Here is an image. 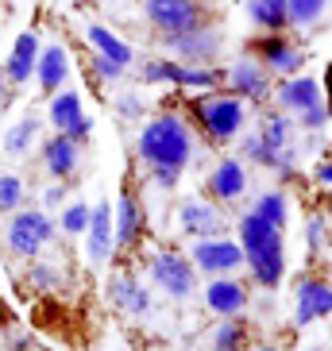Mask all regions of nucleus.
<instances>
[{"label": "nucleus", "instance_id": "27", "mask_svg": "<svg viewBox=\"0 0 332 351\" xmlns=\"http://www.w3.org/2000/svg\"><path fill=\"white\" fill-rule=\"evenodd\" d=\"M39 132H43V120L35 112L20 116V120L8 128V135H4V151H8V155H27L35 147V139H39Z\"/></svg>", "mask_w": 332, "mask_h": 351}, {"label": "nucleus", "instance_id": "30", "mask_svg": "<svg viewBox=\"0 0 332 351\" xmlns=\"http://www.w3.org/2000/svg\"><path fill=\"white\" fill-rule=\"evenodd\" d=\"M213 343L224 348V351H244V343H248V328H244V320L224 317L217 324V332H213Z\"/></svg>", "mask_w": 332, "mask_h": 351}, {"label": "nucleus", "instance_id": "11", "mask_svg": "<svg viewBox=\"0 0 332 351\" xmlns=\"http://www.w3.org/2000/svg\"><path fill=\"white\" fill-rule=\"evenodd\" d=\"M193 267L205 270V274H232V270L248 267V258H244V247H239V239H228V236H213V239H193Z\"/></svg>", "mask_w": 332, "mask_h": 351}, {"label": "nucleus", "instance_id": "10", "mask_svg": "<svg viewBox=\"0 0 332 351\" xmlns=\"http://www.w3.org/2000/svg\"><path fill=\"white\" fill-rule=\"evenodd\" d=\"M224 85H228V93L244 97V101H274V85H270V73L263 70L259 58H251V54H239L236 62H228L224 70Z\"/></svg>", "mask_w": 332, "mask_h": 351}, {"label": "nucleus", "instance_id": "22", "mask_svg": "<svg viewBox=\"0 0 332 351\" xmlns=\"http://www.w3.org/2000/svg\"><path fill=\"white\" fill-rule=\"evenodd\" d=\"M205 305L217 317H239V313L248 309V289H244V282L228 278V274H217L205 286Z\"/></svg>", "mask_w": 332, "mask_h": 351}, {"label": "nucleus", "instance_id": "17", "mask_svg": "<svg viewBox=\"0 0 332 351\" xmlns=\"http://www.w3.org/2000/svg\"><path fill=\"white\" fill-rule=\"evenodd\" d=\"M321 317H332V282L324 278H301L294 289V324H313Z\"/></svg>", "mask_w": 332, "mask_h": 351}, {"label": "nucleus", "instance_id": "25", "mask_svg": "<svg viewBox=\"0 0 332 351\" xmlns=\"http://www.w3.org/2000/svg\"><path fill=\"white\" fill-rule=\"evenodd\" d=\"M85 39H89L93 54H104V58H112V62H120V66H132L135 62V51L116 32H108L104 23H89V27H85Z\"/></svg>", "mask_w": 332, "mask_h": 351}, {"label": "nucleus", "instance_id": "8", "mask_svg": "<svg viewBox=\"0 0 332 351\" xmlns=\"http://www.w3.org/2000/svg\"><path fill=\"white\" fill-rule=\"evenodd\" d=\"M151 282L163 289L166 298L186 301L198 289V267H193V258L178 255V251H158L151 258Z\"/></svg>", "mask_w": 332, "mask_h": 351}, {"label": "nucleus", "instance_id": "36", "mask_svg": "<svg viewBox=\"0 0 332 351\" xmlns=\"http://www.w3.org/2000/svg\"><path fill=\"white\" fill-rule=\"evenodd\" d=\"M147 170L158 189H178V182H182V170H174V166H147Z\"/></svg>", "mask_w": 332, "mask_h": 351}, {"label": "nucleus", "instance_id": "35", "mask_svg": "<svg viewBox=\"0 0 332 351\" xmlns=\"http://www.w3.org/2000/svg\"><path fill=\"white\" fill-rule=\"evenodd\" d=\"M324 239H329V232H324V217H309V224H305V243H309L313 255L324 247Z\"/></svg>", "mask_w": 332, "mask_h": 351}, {"label": "nucleus", "instance_id": "12", "mask_svg": "<svg viewBox=\"0 0 332 351\" xmlns=\"http://www.w3.org/2000/svg\"><path fill=\"white\" fill-rule=\"evenodd\" d=\"M178 232L189 239H213V236H228V224H224V213L217 208V201L189 197L178 208Z\"/></svg>", "mask_w": 332, "mask_h": 351}, {"label": "nucleus", "instance_id": "19", "mask_svg": "<svg viewBox=\"0 0 332 351\" xmlns=\"http://www.w3.org/2000/svg\"><path fill=\"white\" fill-rule=\"evenodd\" d=\"M78 166H82V143L70 139V135H51V139H43V170L54 178V182H70L78 174Z\"/></svg>", "mask_w": 332, "mask_h": 351}, {"label": "nucleus", "instance_id": "9", "mask_svg": "<svg viewBox=\"0 0 332 351\" xmlns=\"http://www.w3.org/2000/svg\"><path fill=\"white\" fill-rule=\"evenodd\" d=\"M248 54L259 58L270 77H294V73H301V66H305V51H301L298 43H290L282 32L259 35V39L248 47Z\"/></svg>", "mask_w": 332, "mask_h": 351}, {"label": "nucleus", "instance_id": "44", "mask_svg": "<svg viewBox=\"0 0 332 351\" xmlns=\"http://www.w3.org/2000/svg\"><path fill=\"white\" fill-rule=\"evenodd\" d=\"M4 324H8V320H4V309H0V328H4Z\"/></svg>", "mask_w": 332, "mask_h": 351}, {"label": "nucleus", "instance_id": "33", "mask_svg": "<svg viewBox=\"0 0 332 351\" xmlns=\"http://www.w3.org/2000/svg\"><path fill=\"white\" fill-rule=\"evenodd\" d=\"M294 120H298V132H324L332 124V112H329V104H313V108L298 112Z\"/></svg>", "mask_w": 332, "mask_h": 351}, {"label": "nucleus", "instance_id": "42", "mask_svg": "<svg viewBox=\"0 0 332 351\" xmlns=\"http://www.w3.org/2000/svg\"><path fill=\"white\" fill-rule=\"evenodd\" d=\"M4 89H8V73L0 70V97H4Z\"/></svg>", "mask_w": 332, "mask_h": 351}, {"label": "nucleus", "instance_id": "18", "mask_svg": "<svg viewBox=\"0 0 332 351\" xmlns=\"http://www.w3.org/2000/svg\"><path fill=\"white\" fill-rule=\"evenodd\" d=\"M209 193L217 197V205H236L239 197L248 193V162L236 155L220 158L209 174Z\"/></svg>", "mask_w": 332, "mask_h": 351}, {"label": "nucleus", "instance_id": "20", "mask_svg": "<svg viewBox=\"0 0 332 351\" xmlns=\"http://www.w3.org/2000/svg\"><path fill=\"white\" fill-rule=\"evenodd\" d=\"M35 82H39L43 97H54L70 82V54H66L62 43H51L39 51V66H35Z\"/></svg>", "mask_w": 332, "mask_h": 351}, {"label": "nucleus", "instance_id": "24", "mask_svg": "<svg viewBox=\"0 0 332 351\" xmlns=\"http://www.w3.org/2000/svg\"><path fill=\"white\" fill-rule=\"evenodd\" d=\"M108 301H112L120 313H128V317H143V313L151 309L147 286L139 278H128V274H116V278L108 282Z\"/></svg>", "mask_w": 332, "mask_h": 351}, {"label": "nucleus", "instance_id": "2", "mask_svg": "<svg viewBox=\"0 0 332 351\" xmlns=\"http://www.w3.org/2000/svg\"><path fill=\"white\" fill-rule=\"evenodd\" d=\"M239 232V247H244V258H248L251 274L263 289H278V282L286 278V243H282V232L274 224H267L255 213H244L236 224Z\"/></svg>", "mask_w": 332, "mask_h": 351}, {"label": "nucleus", "instance_id": "31", "mask_svg": "<svg viewBox=\"0 0 332 351\" xmlns=\"http://www.w3.org/2000/svg\"><path fill=\"white\" fill-rule=\"evenodd\" d=\"M286 4H290V27H313L329 8V0H286Z\"/></svg>", "mask_w": 332, "mask_h": 351}, {"label": "nucleus", "instance_id": "7", "mask_svg": "<svg viewBox=\"0 0 332 351\" xmlns=\"http://www.w3.org/2000/svg\"><path fill=\"white\" fill-rule=\"evenodd\" d=\"M54 220L47 217V208H16L4 228V239H8V247L23 258H35L47 243L54 239Z\"/></svg>", "mask_w": 332, "mask_h": 351}, {"label": "nucleus", "instance_id": "48", "mask_svg": "<svg viewBox=\"0 0 332 351\" xmlns=\"http://www.w3.org/2000/svg\"><path fill=\"white\" fill-rule=\"evenodd\" d=\"M309 351H317V348H309Z\"/></svg>", "mask_w": 332, "mask_h": 351}, {"label": "nucleus", "instance_id": "40", "mask_svg": "<svg viewBox=\"0 0 332 351\" xmlns=\"http://www.w3.org/2000/svg\"><path fill=\"white\" fill-rule=\"evenodd\" d=\"M120 116H139L143 112V104H139V97H120Z\"/></svg>", "mask_w": 332, "mask_h": 351}, {"label": "nucleus", "instance_id": "26", "mask_svg": "<svg viewBox=\"0 0 332 351\" xmlns=\"http://www.w3.org/2000/svg\"><path fill=\"white\" fill-rule=\"evenodd\" d=\"M248 16L263 32H286L290 27V4L286 0H248Z\"/></svg>", "mask_w": 332, "mask_h": 351}, {"label": "nucleus", "instance_id": "4", "mask_svg": "<svg viewBox=\"0 0 332 351\" xmlns=\"http://www.w3.org/2000/svg\"><path fill=\"white\" fill-rule=\"evenodd\" d=\"M193 116L213 143H236L244 135V124H248V101L236 93H213L209 89L205 97L193 101Z\"/></svg>", "mask_w": 332, "mask_h": 351}, {"label": "nucleus", "instance_id": "1", "mask_svg": "<svg viewBox=\"0 0 332 351\" xmlns=\"http://www.w3.org/2000/svg\"><path fill=\"white\" fill-rule=\"evenodd\" d=\"M294 135H298V120L290 112H263L251 135H239V158L267 170H278L282 178H294L298 166V151H294Z\"/></svg>", "mask_w": 332, "mask_h": 351}, {"label": "nucleus", "instance_id": "47", "mask_svg": "<svg viewBox=\"0 0 332 351\" xmlns=\"http://www.w3.org/2000/svg\"><path fill=\"white\" fill-rule=\"evenodd\" d=\"M213 351H224V348H213Z\"/></svg>", "mask_w": 332, "mask_h": 351}, {"label": "nucleus", "instance_id": "45", "mask_svg": "<svg viewBox=\"0 0 332 351\" xmlns=\"http://www.w3.org/2000/svg\"><path fill=\"white\" fill-rule=\"evenodd\" d=\"M198 4H217V0H198Z\"/></svg>", "mask_w": 332, "mask_h": 351}, {"label": "nucleus", "instance_id": "43", "mask_svg": "<svg viewBox=\"0 0 332 351\" xmlns=\"http://www.w3.org/2000/svg\"><path fill=\"white\" fill-rule=\"evenodd\" d=\"M255 351H278V348H267V343H263V348H255Z\"/></svg>", "mask_w": 332, "mask_h": 351}, {"label": "nucleus", "instance_id": "46", "mask_svg": "<svg viewBox=\"0 0 332 351\" xmlns=\"http://www.w3.org/2000/svg\"><path fill=\"white\" fill-rule=\"evenodd\" d=\"M93 4H104V0H93Z\"/></svg>", "mask_w": 332, "mask_h": 351}, {"label": "nucleus", "instance_id": "16", "mask_svg": "<svg viewBox=\"0 0 332 351\" xmlns=\"http://www.w3.org/2000/svg\"><path fill=\"white\" fill-rule=\"evenodd\" d=\"M274 104H278L282 112H305L313 104H324V85L313 77V73H294V77H282L274 85Z\"/></svg>", "mask_w": 332, "mask_h": 351}, {"label": "nucleus", "instance_id": "21", "mask_svg": "<svg viewBox=\"0 0 332 351\" xmlns=\"http://www.w3.org/2000/svg\"><path fill=\"white\" fill-rule=\"evenodd\" d=\"M112 220H116V247L120 251L135 247L139 236H143V201L132 189H124L120 201H116V208H112Z\"/></svg>", "mask_w": 332, "mask_h": 351}, {"label": "nucleus", "instance_id": "29", "mask_svg": "<svg viewBox=\"0 0 332 351\" xmlns=\"http://www.w3.org/2000/svg\"><path fill=\"white\" fill-rule=\"evenodd\" d=\"M89 217H93V205H89V201H73V205H62L58 228H62L66 236H85V228H89Z\"/></svg>", "mask_w": 332, "mask_h": 351}, {"label": "nucleus", "instance_id": "3", "mask_svg": "<svg viewBox=\"0 0 332 351\" xmlns=\"http://www.w3.org/2000/svg\"><path fill=\"white\" fill-rule=\"evenodd\" d=\"M193 132L178 112H163L155 120H147L139 139H135V155L143 158L147 166H174V170H186L193 162Z\"/></svg>", "mask_w": 332, "mask_h": 351}, {"label": "nucleus", "instance_id": "6", "mask_svg": "<svg viewBox=\"0 0 332 351\" xmlns=\"http://www.w3.org/2000/svg\"><path fill=\"white\" fill-rule=\"evenodd\" d=\"M143 82L151 85H178V89H189V93H209L224 82V70H213V66H189L178 62V58H155V62L143 66Z\"/></svg>", "mask_w": 332, "mask_h": 351}, {"label": "nucleus", "instance_id": "15", "mask_svg": "<svg viewBox=\"0 0 332 351\" xmlns=\"http://www.w3.org/2000/svg\"><path fill=\"white\" fill-rule=\"evenodd\" d=\"M116 255V220H112V205L101 201L93 205V217H89V228H85V258L93 270H104Z\"/></svg>", "mask_w": 332, "mask_h": 351}, {"label": "nucleus", "instance_id": "5", "mask_svg": "<svg viewBox=\"0 0 332 351\" xmlns=\"http://www.w3.org/2000/svg\"><path fill=\"white\" fill-rule=\"evenodd\" d=\"M143 16L163 39H178L205 27V4L198 0H143Z\"/></svg>", "mask_w": 332, "mask_h": 351}, {"label": "nucleus", "instance_id": "37", "mask_svg": "<svg viewBox=\"0 0 332 351\" xmlns=\"http://www.w3.org/2000/svg\"><path fill=\"white\" fill-rule=\"evenodd\" d=\"M32 286H39V289H54V286H58V270L47 267V263H32Z\"/></svg>", "mask_w": 332, "mask_h": 351}, {"label": "nucleus", "instance_id": "14", "mask_svg": "<svg viewBox=\"0 0 332 351\" xmlns=\"http://www.w3.org/2000/svg\"><path fill=\"white\" fill-rule=\"evenodd\" d=\"M47 120H51L54 132L70 135V139H89V132H93V120H89V112H85L82 97H78V89H58V93L51 97V104H47Z\"/></svg>", "mask_w": 332, "mask_h": 351}, {"label": "nucleus", "instance_id": "32", "mask_svg": "<svg viewBox=\"0 0 332 351\" xmlns=\"http://www.w3.org/2000/svg\"><path fill=\"white\" fill-rule=\"evenodd\" d=\"M23 205V178L0 174V213H16Z\"/></svg>", "mask_w": 332, "mask_h": 351}, {"label": "nucleus", "instance_id": "41", "mask_svg": "<svg viewBox=\"0 0 332 351\" xmlns=\"http://www.w3.org/2000/svg\"><path fill=\"white\" fill-rule=\"evenodd\" d=\"M324 104H329V112H332V62H329V70H324Z\"/></svg>", "mask_w": 332, "mask_h": 351}, {"label": "nucleus", "instance_id": "34", "mask_svg": "<svg viewBox=\"0 0 332 351\" xmlns=\"http://www.w3.org/2000/svg\"><path fill=\"white\" fill-rule=\"evenodd\" d=\"M124 70H128V66L112 62V58H104V54H93V73L101 77V82H120Z\"/></svg>", "mask_w": 332, "mask_h": 351}, {"label": "nucleus", "instance_id": "13", "mask_svg": "<svg viewBox=\"0 0 332 351\" xmlns=\"http://www.w3.org/2000/svg\"><path fill=\"white\" fill-rule=\"evenodd\" d=\"M163 43L178 62H189V66H213L220 58V51H224V35L213 23H205V27H198L189 35H178V39H163Z\"/></svg>", "mask_w": 332, "mask_h": 351}, {"label": "nucleus", "instance_id": "38", "mask_svg": "<svg viewBox=\"0 0 332 351\" xmlns=\"http://www.w3.org/2000/svg\"><path fill=\"white\" fill-rule=\"evenodd\" d=\"M58 205H66V182H51L43 189V208H58Z\"/></svg>", "mask_w": 332, "mask_h": 351}, {"label": "nucleus", "instance_id": "23", "mask_svg": "<svg viewBox=\"0 0 332 351\" xmlns=\"http://www.w3.org/2000/svg\"><path fill=\"white\" fill-rule=\"evenodd\" d=\"M39 51H43V47H39V35H35V32L16 35V43H12V51H8V62H4V73H8L12 85H23V82H32V77H35Z\"/></svg>", "mask_w": 332, "mask_h": 351}, {"label": "nucleus", "instance_id": "39", "mask_svg": "<svg viewBox=\"0 0 332 351\" xmlns=\"http://www.w3.org/2000/svg\"><path fill=\"white\" fill-rule=\"evenodd\" d=\"M313 182H317V186H332V158L313 166Z\"/></svg>", "mask_w": 332, "mask_h": 351}, {"label": "nucleus", "instance_id": "28", "mask_svg": "<svg viewBox=\"0 0 332 351\" xmlns=\"http://www.w3.org/2000/svg\"><path fill=\"white\" fill-rule=\"evenodd\" d=\"M251 213H255V217H263L267 224H274L278 232L290 224V201H286V193H278V189H270V193H259V197H255Z\"/></svg>", "mask_w": 332, "mask_h": 351}]
</instances>
